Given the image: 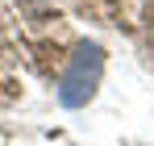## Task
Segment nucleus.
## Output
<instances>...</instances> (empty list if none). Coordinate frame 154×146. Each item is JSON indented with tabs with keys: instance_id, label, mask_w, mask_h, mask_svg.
<instances>
[{
	"instance_id": "f257e3e1",
	"label": "nucleus",
	"mask_w": 154,
	"mask_h": 146,
	"mask_svg": "<svg viewBox=\"0 0 154 146\" xmlns=\"http://www.w3.org/2000/svg\"><path fill=\"white\" fill-rule=\"evenodd\" d=\"M104 79V50L96 42H79L75 54L67 59V71L58 75V104L63 109H83L96 96Z\"/></svg>"
}]
</instances>
